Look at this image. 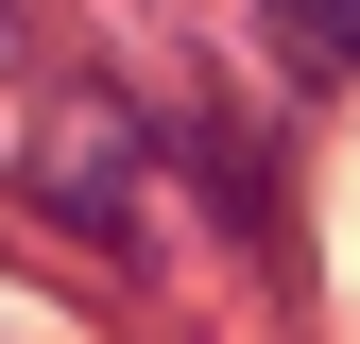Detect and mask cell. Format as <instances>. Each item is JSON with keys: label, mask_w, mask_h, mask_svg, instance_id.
<instances>
[{"label": "cell", "mask_w": 360, "mask_h": 344, "mask_svg": "<svg viewBox=\"0 0 360 344\" xmlns=\"http://www.w3.org/2000/svg\"><path fill=\"white\" fill-rule=\"evenodd\" d=\"M52 207H69V224H138V155H120V121H52Z\"/></svg>", "instance_id": "6da1fadb"}, {"label": "cell", "mask_w": 360, "mask_h": 344, "mask_svg": "<svg viewBox=\"0 0 360 344\" xmlns=\"http://www.w3.org/2000/svg\"><path fill=\"white\" fill-rule=\"evenodd\" d=\"M309 52H326V69H360V0H309Z\"/></svg>", "instance_id": "7a4b0ae2"}, {"label": "cell", "mask_w": 360, "mask_h": 344, "mask_svg": "<svg viewBox=\"0 0 360 344\" xmlns=\"http://www.w3.org/2000/svg\"><path fill=\"white\" fill-rule=\"evenodd\" d=\"M0 52H18V0H0Z\"/></svg>", "instance_id": "3957f363"}]
</instances>
